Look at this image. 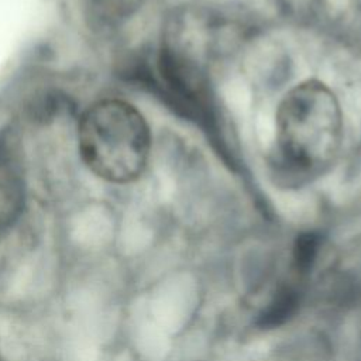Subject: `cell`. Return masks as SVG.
<instances>
[{"mask_svg": "<svg viewBox=\"0 0 361 361\" xmlns=\"http://www.w3.org/2000/svg\"><path fill=\"white\" fill-rule=\"evenodd\" d=\"M343 137V111L333 90L316 79L298 83L276 109V175L292 185L317 179L337 161Z\"/></svg>", "mask_w": 361, "mask_h": 361, "instance_id": "cell-1", "label": "cell"}, {"mask_svg": "<svg viewBox=\"0 0 361 361\" xmlns=\"http://www.w3.org/2000/svg\"><path fill=\"white\" fill-rule=\"evenodd\" d=\"M152 135L144 114L127 100L103 97L82 110L76 151L83 166L113 185L138 180L148 166Z\"/></svg>", "mask_w": 361, "mask_h": 361, "instance_id": "cell-2", "label": "cell"}, {"mask_svg": "<svg viewBox=\"0 0 361 361\" xmlns=\"http://www.w3.org/2000/svg\"><path fill=\"white\" fill-rule=\"evenodd\" d=\"M27 203V173L14 137L0 133V235L21 217Z\"/></svg>", "mask_w": 361, "mask_h": 361, "instance_id": "cell-3", "label": "cell"}, {"mask_svg": "<svg viewBox=\"0 0 361 361\" xmlns=\"http://www.w3.org/2000/svg\"><path fill=\"white\" fill-rule=\"evenodd\" d=\"M298 305L296 293L290 289H283L281 293H278L274 300L269 303V306L265 309V312L261 316V324L262 326H276L286 320L288 316H290Z\"/></svg>", "mask_w": 361, "mask_h": 361, "instance_id": "cell-4", "label": "cell"}, {"mask_svg": "<svg viewBox=\"0 0 361 361\" xmlns=\"http://www.w3.org/2000/svg\"><path fill=\"white\" fill-rule=\"evenodd\" d=\"M317 248H319V238L316 235L306 234L298 238V243L293 250V261L298 271L303 272L309 269V267L316 258Z\"/></svg>", "mask_w": 361, "mask_h": 361, "instance_id": "cell-5", "label": "cell"}]
</instances>
